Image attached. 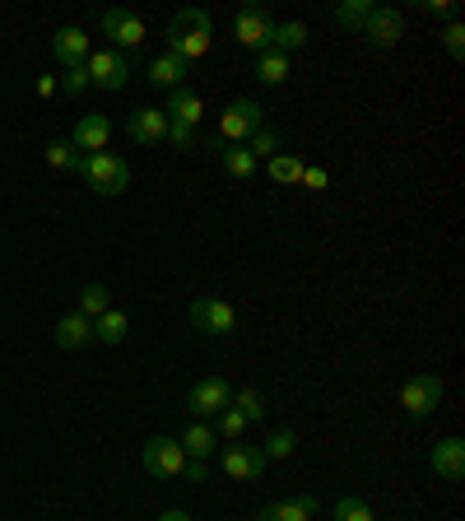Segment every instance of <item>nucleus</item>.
<instances>
[{
	"label": "nucleus",
	"instance_id": "41",
	"mask_svg": "<svg viewBox=\"0 0 465 521\" xmlns=\"http://www.w3.org/2000/svg\"><path fill=\"white\" fill-rule=\"evenodd\" d=\"M186 480L191 484H205V475H210V466H205V461H186V470H182Z\"/></svg>",
	"mask_w": 465,
	"mask_h": 521
},
{
	"label": "nucleus",
	"instance_id": "6",
	"mask_svg": "<svg viewBox=\"0 0 465 521\" xmlns=\"http://www.w3.org/2000/svg\"><path fill=\"white\" fill-rule=\"evenodd\" d=\"M191 326L200 335H233L238 331V312L228 298H191V308H186Z\"/></svg>",
	"mask_w": 465,
	"mask_h": 521
},
{
	"label": "nucleus",
	"instance_id": "26",
	"mask_svg": "<svg viewBox=\"0 0 465 521\" xmlns=\"http://www.w3.org/2000/svg\"><path fill=\"white\" fill-rule=\"evenodd\" d=\"M228 410H238L247 424H261V419H266V396H261L256 387H242V391L228 396Z\"/></svg>",
	"mask_w": 465,
	"mask_h": 521
},
{
	"label": "nucleus",
	"instance_id": "29",
	"mask_svg": "<svg viewBox=\"0 0 465 521\" xmlns=\"http://www.w3.org/2000/svg\"><path fill=\"white\" fill-rule=\"evenodd\" d=\"M256 80H261V84H284V80H289V56L261 52V56H256Z\"/></svg>",
	"mask_w": 465,
	"mask_h": 521
},
{
	"label": "nucleus",
	"instance_id": "24",
	"mask_svg": "<svg viewBox=\"0 0 465 521\" xmlns=\"http://www.w3.org/2000/svg\"><path fill=\"white\" fill-rule=\"evenodd\" d=\"M372 10H377L372 0H340V5H335V24L349 28V33H363L368 19H372Z\"/></svg>",
	"mask_w": 465,
	"mask_h": 521
},
{
	"label": "nucleus",
	"instance_id": "42",
	"mask_svg": "<svg viewBox=\"0 0 465 521\" xmlns=\"http://www.w3.org/2000/svg\"><path fill=\"white\" fill-rule=\"evenodd\" d=\"M159 521H191V512H182V508H168Z\"/></svg>",
	"mask_w": 465,
	"mask_h": 521
},
{
	"label": "nucleus",
	"instance_id": "22",
	"mask_svg": "<svg viewBox=\"0 0 465 521\" xmlns=\"http://www.w3.org/2000/svg\"><path fill=\"white\" fill-rule=\"evenodd\" d=\"M219 163H224V173L233 177V182H252L256 168H261L247 145H224V149H219Z\"/></svg>",
	"mask_w": 465,
	"mask_h": 521
},
{
	"label": "nucleus",
	"instance_id": "7",
	"mask_svg": "<svg viewBox=\"0 0 465 521\" xmlns=\"http://www.w3.org/2000/svg\"><path fill=\"white\" fill-rule=\"evenodd\" d=\"M228 396H233V387H228L224 377H205V382H196V387L186 391V415L210 424L219 410H228Z\"/></svg>",
	"mask_w": 465,
	"mask_h": 521
},
{
	"label": "nucleus",
	"instance_id": "17",
	"mask_svg": "<svg viewBox=\"0 0 465 521\" xmlns=\"http://www.w3.org/2000/svg\"><path fill=\"white\" fill-rule=\"evenodd\" d=\"M177 442H182L186 461H210L214 447H219V433H214V424H200V419H191V428H186Z\"/></svg>",
	"mask_w": 465,
	"mask_h": 521
},
{
	"label": "nucleus",
	"instance_id": "34",
	"mask_svg": "<svg viewBox=\"0 0 465 521\" xmlns=\"http://www.w3.org/2000/svg\"><path fill=\"white\" fill-rule=\"evenodd\" d=\"M331 517H335V521H372V508L363 503V498L349 494V498H340V503L331 508Z\"/></svg>",
	"mask_w": 465,
	"mask_h": 521
},
{
	"label": "nucleus",
	"instance_id": "13",
	"mask_svg": "<svg viewBox=\"0 0 465 521\" xmlns=\"http://www.w3.org/2000/svg\"><path fill=\"white\" fill-rule=\"evenodd\" d=\"M107 140H112V121H107L103 112H84V117L75 121V135H70V145L80 149V154H103Z\"/></svg>",
	"mask_w": 465,
	"mask_h": 521
},
{
	"label": "nucleus",
	"instance_id": "5",
	"mask_svg": "<svg viewBox=\"0 0 465 521\" xmlns=\"http://www.w3.org/2000/svg\"><path fill=\"white\" fill-rule=\"evenodd\" d=\"M140 466H145V475H154V480H177L186 470V452L177 438H149L145 447H140Z\"/></svg>",
	"mask_w": 465,
	"mask_h": 521
},
{
	"label": "nucleus",
	"instance_id": "43",
	"mask_svg": "<svg viewBox=\"0 0 465 521\" xmlns=\"http://www.w3.org/2000/svg\"><path fill=\"white\" fill-rule=\"evenodd\" d=\"M252 521H275V512H270V508H266V512H256V517H252Z\"/></svg>",
	"mask_w": 465,
	"mask_h": 521
},
{
	"label": "nucleus",
	"instance_id": "25",
	"mask_svg": "<svg viewBox=\"0 0 465 521\" xmlns=\"http://www.w3.org/2000/svg\"><path fill=\"white\" fill-rule=\"evenodd\" d=\"M266 168H270V177H275L279 187H298V182H303L307 163L298 159V154H289V149H279L275 159H266Z\"/></svg>",
	"mask_w": 465,
	"mask_h": 521
},
{
	"label": "nucleus",
	"instance_id": "35",
	"mask_svg": "<svg viewBox=\"0 0 465 521\" xmlns=\"http://www.w3.org/2000/svg\"><path fill=\"white\" fill-rule=\"evenodd\" d=\"M61 89H66V98H80V94H89V70L84 66H66V75H61Z\"/></svg>",
	"mask_w": 465,
	"mask_h": 521
},
{
	"label": "nucleus",
	"instance_id": "21",
	"mask_svg": "<svg viewBox=\"0 0 465 521\" xmlns=\"http://www.w3.org/2000/svg\"><path fill=\"white\" fill-rule=\"evenodd\" d=\"M303 42H307V24H303V19H284V24H270V42H266V52L289 56V52H298Z\"/></svg>",
	"mask_w": 465,
	"mask_h": 521
},
{
	"label": "nucleus",
	"instance_id": "3",
	"mask_svg": "<svg viewBox=\"0 0 465 521\" xmlns=\"http://www.w3.org/2000/svg\"><path fill=\"white\" fill-rule=\"evenodd\" d=\"M261 126H266L261 103H256V98H233V103L224 107V117H219V140H224V145H247Z\"/></svg>",
	"mask_w": 465,
	"mask_h": 521
},
{
	"label": "nucleus",
	"instance_id": "32",
	"mask_svg": "<svg viewBox=\"0 0 465 521\" xmlns=\"http://www.w3.org/2000/svg\"><path fill=\"white\" fill-rule=\"evenodd\" d=\"M247 149H252V159H256V163H261V159H275L279 149H284V135L270 131V126H261V131H256L252 140H247Z\"/></svg>",
	"mask_w": 465,
	"mask_h": 521
},
{
	"label": "nucleus",
	"instance_id": "30",
	"mask_svg": "<svg viewBox=\"0 0 465 521\" xmlns=\"http://www.w3.org/2000/svg\"><path fill=\"white\" fill-rule=\"evenodd\" d=\"M261 452H266V461H289V456L298 452V433H293V428H275Z\"/></svg>",
	"mask_w": 465,
	"mask_h": 521
},
{
	"label": "nucleus",
	"instance_id": "8",
	"mask_svg": "<svg viewBox=\"0 0 465 521\" xmlns=\"http://www.w3.org/2000/svg\"><path fill=\"white\" fill-rule=\"evenodd\" d=\"M438 401H442V377L438 373H419L400 387V405H405V415L410 419H428L433 410H438Z\"/></svg>",
	"mask_w": 465,
	"mask_h": 521
},
{
	"label": "nucleus",
	"instance_id": "1",
	"mask_svg": "<svg viewBox=\"0 0 465 521\" xmlns=\"http://www.w3.org/2000/svg\"><path fill=\"white\" fill-rule=\"evenodd\" d=\"M214 47V19L205 10H177L173 19H168V52L177 56V61H200V56Z\"/></svg>",
	"mask_w": 465,
	"mask_h": 521
},
{
	"label": "nucleus",
	"instance_id": "12",
	"mask_svg": "<svg viewBox=\"0 0 465 521\" xmlns=\"http://www.w3.org/2000/svg\"><path fill=\"white\" fill-rule=\"evenodd\" d=\"M126 135H131L135 145H163V135H168V112H163V107H135L131 117H126Z\"/></svg>",
	"mask_w": 465,
	"mask_h": 521
},
{
	"label": "nucleus",
	"instance_id": "14",
	"mask_svg": "<svg viewBox=\"0 0 465 521\" xmlns=\"http://www.w3.org/2000/svg\"><path fill=\"white\" fill-rule=\"evenodd\" d=\"M363 38L372 42V47H396L400 38H405V19H400V10H391V5H377L368 19V28H363Z\"/></svg>",
	"mask_w": 465,
	"mask_h": 521
},
{
	"label": "nucleus",
	"instance_id": "36",
	"mask_svg": "<svg viewBox=\"0 0 465 521\" xmlns=\"http://www.w3.org/2000/svg\"><path fill=\"white\" fill-rule=\"evenodd\" d=\"M442 47H447V56H456V61L465 56V24L461 19H452V24L442 28Z\"/></svg>",
	"mask_w": 465,
	"mask_h": 521
},
{
	"label": "nucleus",
	"instance_id": "9",
	"mask_svg": "<svg viewBox=\"0 0 465 521\" xmlns=\"http://www.w3.org/2000/svg\"><path fill=\"white\" fill-rule=\"evenodd\" d=\"M103 38L117 42V52H131V47L145 42V19H140L135 10L112 5V10H103Z\"/></svg>",
	"mask_w": 465,
	"mask_h": 521
},
{
	"label": "nucleus",
	"instance_id": "19",
	"mask_svg": "<svg viewBox=\"0 0 465 521\" xmlns=\"http://www.w3.org/2000/svg\"><path fill=\"white\" fill-rule=\"evenodd\" d=\"M168 121H186V126H200V117H205V103H200V94L191 89V84H182V89H173L168 94Z\"/></svg>",
	"mask_w": 465,
	"mask_h": 521
},
{
	"label": "nucleus",
	"instance_id": "2",
	"mask_svg": "<svg viewBox=\"0 0 465 521\" xmlns=\"http://www.w3.org/2000/svg\"><path fill=\"white\" fill-rule=\"evenodd\" d=\"M75 173L84 177V187L98 191V196H121L131 187V163L117 159V154H80V168Z\"/></svg>",
	"mask_w": 465,
	"mask_h": 521
},
{
	"label": "nucleus",
	"instance_id": "18",
	"mask_svg": "<svg viewBox=\"0 0 465 521\" xmlns=\"http://www.w3.org/2000/svg\"><path fill=\"white\" fill-rule=\"evenodd\" d=\"M56 349H84V345H93V321L89 317H80V312H66V317L56 321Z\"/></svg>",
	"mask_w": 465,
	"mask_h": 521
},
{
	"label": "nucleus",
	"instance_id": "16",
	"mask_svg": "<svg viewBox=\"0 0 465 521\" xmlns=\"http://www.w3.org/2000/svg\"><path fill=\"white\" fill-rule=\"evenodd\" d=\"M89 52H93V42H89L84 28H61V33L52 38V56L61 61V66H84Z\"/></svg>",
	"mask_w": 465,
	"mask_h": 521
},
{
	"label": "nucleus",
	"instance_id": "31",
	"mask_svg": "<svg viewBox=\"0 0 465 521\" xmlns=\"http://www.w3.org/2000/svg\"><path fill=\"white\" fill-rule=\"evenodd\" d=\"M47 168H56V173H75V168H80V149L70 145V140H52V145H47Z\"/></svg>",
	"mask_w": 465,
	"mask_h": 521
},
{
	"label": "nucleus",
	"instance_id": "37",
	"mask_svg": "<svg viewBox=\"0 0 465 521\" xmlns=\"http://www.w3.org/2000/svg\"><path fill=\"white\" fill-rule=\"evenodd\" d=\"M173 149H196V126H186V121H168V135H163Z\"/></svg>",
	"mask_w": 465,
	"mask_h": 521
},
{
	"label": "nucleus",
	"instance_id": "38",
	"mask_svg": "<svg viewBox=\"0 0 465 521\" xmlns=\"http://www.w3.org/2000/svg\"><path fill=\"white\" fill-rule=\"evenodd\" d=\"M419 14H428V19H447V24H452L456 14H461V5H456V0H419Z\"/></svg>",
	"mask_w": 465,
	"mask_h": 521
},
{
	"label": "nucleus",
	"instance_id": "40",
	"mask_svg": "<svg viewBox=\"0 0 465 521\" xmlns=\"http://www.w3.org/2000/svg\"><path fill=\"white\" fill-rule=\"evenodd\" d=\"M33 89H38V98H56V94H61L56 75H38V84H33Z\"/></svg>",
	"mask_w": 465,
	"mask_h": 521
},
{
	"label": "nucleus",
	"instance_id": "28",
	"mask_svg": "<svg viewBox=\"0 0 465 521\" xmlns=\"http://www.w3.org/2000/svg\"><path fill=\"white\" fill-rule=\"evenodd\" d=\"M112 308V289H107V284H84V294H80V317H89V321H98L103 317V312Z\"/></svg>",
	"mask_w": 465,
	"mask_h": 521
},
{
	"label": "nucleus",
	"instance_id": "20",
	"mask_svg": "<svg viewBox=\"0 0 465 521\" xmlns=\"http://www.w3.org/2000/svg\"><path fill=\"white\" fill-rule=\"evenodd\" d=\"M186 75H191V66H186V61H177L173 52H163V56H154V61H149V80L159 84V89H168V94H173V89H182Z\"/></svg>",
	"mask_w": 465,
	"mask_h": 521
},
{
	"label": "nucleus",
	"instance_id": "15",
	"mask_svg": "<svg viewBox=\"0 0 465 521\" xmlns=\"http://www.w3.org/2000/svg\"><path fill=\"white\" fill-rule=\"evenodd\" d=\"M428 470L456 484V480L465 475V442H461V438H442L438 447L428 452Z\"/></svg>",
	"mask_w": 465,
	"mask_h": 521
},
{
	"label": "nucleus",
	"instance_id": "4",
	"mask_svg": "<svg viewBox=\"0 0 465 521\" xmlns=\"http://www.w3.org/2000/svg\"><path fill=\"white\" fill-rule=\"evenodd\" d=\"M84 70H89V89L117 94V89H126V80H131V56L117 52V47H103V52H89Z\"/></svg>",
	"mask_w": 465,
	"mask_h": 521
},
{
	"label": "nucleus",
	"instance_id": "33",
	"mask_svg": "<svg viewBox=\"0 0 465 521\" xmlns=\"http://www.w3.org/2000/svg\"><path fill=\"white\" fill-rule=\"evenodd\" d=\"M210 424H214V433H219L224 442H242V433H247V419H242L238 410H219Z\"/></svg>",
	"mask_w": 465,
	"mask_h": 521
},
{
	"label": "nucleus",
	"instance_id": "11",
	"mask_svg": "<svg viewBox=\"0 0 465 521\" xmlns=\"http://www.w3.org/2000/svg\"><path fill=\"white\" fill-rule=\"evenodd\" d=\"M270 24H275V19H270L261 5H242L238 19H233V38L261 56V52H266V42H270Z\"/></svg>",
	"mask_w": 465,
	"mask_h": 521
},
{
	"label": "nucleus",
	"instance_id": "39",
	"mask_svg": "<svg viewBox=\"0 0 465 521\" xmlns=\"http://www.w3.org/2000/svg\"><path fill=\"white\" fill-rule=\"evenodd\" d=\"M298 187H307V191H326V168H303V182Z\"/></svg>",
	"mask_w": 465,
	"mask_h": 521
},
{
	"label": "nucleus",
	"instance_id": "27",
	"mask_svg": "<svg viewBox=\"0 0 465 521\" xmlns=\"http://www.w3.org/2000/svg\"><path fill=\"white\" fill-rule=\"evenodd\" d=\"M275 521H312L321 512V503L312 494H293V498H284V503H275Z\"/></svg>",
	"mask_w": 465,
	"mask_h": 521
},
{
	"label": "nucleus",
	"instance_id": "23",
	"mask_svg": "<svg viewBox=\"0 0 465 521\" xmlns=\"http://www.w3.org/2000/svg\"><path fill=\"white\" fill-rule=\"evenodd\" d=\"M126 335H131V317L121 308H107L103 317L93 321V340H103V345H121Z\"/></svg>",
	"mask_w": 465,
	"mask_h": 521
},
{
	"label": "nucleus",
	"instance_id": "10",
	"mask_svg": "<svg viewBox=\"0 0 465 521\" xmlns=\"http://www.w3.org/2000/svg\"><path fill=\"white\" fill-rule=\"evenodd\" d=\"M219 466H224L228 480H261L266 452L261 447H247V442H228L224 452H219Z\"/></svg>",
	"mask_w": 465,
	"mask_h": 521
}]
</instances>
